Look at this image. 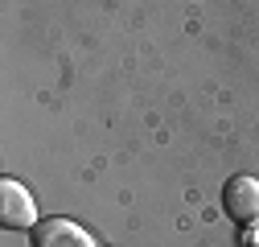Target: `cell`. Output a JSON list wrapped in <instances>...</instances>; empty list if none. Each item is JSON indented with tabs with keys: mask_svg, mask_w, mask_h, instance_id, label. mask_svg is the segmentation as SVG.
Instances as JSON below:
<instances>
[{
	"mask_svg": "<svg viewBox=\"0 0 259 247\" xmlns=\"http://www.w3.org/2000/svg\"><path fill=\"white\" fill-rule=\"evenodd\" d=\"M222 210H226V219L239 223L243 231H255L259 227V181L239 173L222 185Z\"/></svg>",
	"mask_w": 259,
	"mask_h": 247,
	"instance_id": "1",
	"label": "cell"
},
{
	"mask_svg": "<svg viewBox=\"0 0 259 247\" xmlns=\"http://www.w3.org/2000/svg\"><path fill=\"white\" fill-rule=\"evenodd\" d=\"M0 227L5 231H33L37 227L33 194H29L21 181H13V177L0 181Z\"/></svg>",
	"mask_w": 259,
	"mask_h": 247,
	"instance_id": "2",
	"label": "cell"
},
{
	"mask_svg": "<svg viewBox=\"0 0 259 247\" xmlns=\"http://www.w3.org/2000/svg\"><path fill=\"white\" fill-rule=\"evenodd\" d=\"M29 243H33V247H95V239L78 223H70V219H46V223H37L33 231H29Z\"/></svg>",
	"mask_w": 259,
	"mask_h": 247,
	"instance_id": "3",
	"label": "cell"
},
{
	"mask_svg": "<svg viewBox=\"0 0 259 247\" xmlns=\"http://www.w3.org/2000/svg\"><path fill=\"white\" fill-rule=\"evenodd\" d=\"M247 247H259V227H255V231H247Z\"/></svg>",
	"mask_w": 259,
	"mask_h": 247,
	"instance_id": "4",
	"label": "cell"
}]
</instances>
